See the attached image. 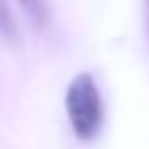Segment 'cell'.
<instances>
[{
	"instance_id": "obj_1",
	"label": "cell",
	"mask_w": 149,
	"mask_h": 149,
	"mask_svg": "<svg viewBox=\"0 0 149 149\" xmlns=\"http://www.w3.org/2000/svg\"><path fill=\"white\" fill-rule=\"evenodd\" d=\"M65 107H68L70 123L79 137L88 140L100 130L105 107H102L100 88L88 72H79L72 77L65 91Z\"/></svg>"
},
{
	"instance_id": "obj_2",
	"label": "cell",
	"mask_w": 149,
	"mask_h": 149,
	"mask_svg": "<svg viewBox=\"0 0 149 149\" xmlns=\"http://www.w3.org/2000/svg\"><path fill=\"white\" fill-rule=\"evenodd\" d=\"M0 35L5 40H16V35H19L16 21H14V16H12V12L5 2H0Z\"/></svg>"
},
{
	"instance_id": "obj_3",
	"label": "cell",
	"mask_w": 149,
	"mask_h": 149,
	"mask_svg": "<svg viewBox=\"0 0 149 149\" xmlns=\"http://www.w3.org/2000/svg\"><path fill=\"white\" fill-rule=\"evenodd\" d=\"M147 9H149V5H147Z\"/></svg>"
}]
</instances>
